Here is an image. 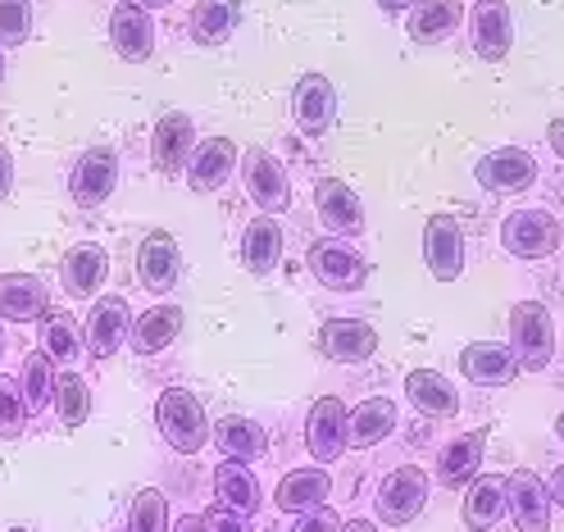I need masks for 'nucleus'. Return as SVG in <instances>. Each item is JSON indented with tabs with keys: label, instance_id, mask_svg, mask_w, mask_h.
<instances>
[{
	"label": "nucleus",
	"instance_id": "obj_1",
	"mask_svg": "<svg viewBox=\"0 0 564 532\" xmlns=\"http://www.w3.org/2000/svg\"><path fill=\"white\" fill-rule=\"evenodd\" d=\"M155 428L164 437L169 450L178 455H200L209 442H215V423H209L205 405L187 387H164L155 401Z\"/></svg>",
	"mask_w": 564,
	"mask_h": 532
},
{
	"label": "nucleus",
	"instance_id": "obj_2",
	"mask_svg": "<svg viewBox=\"0 0 564 532\" xmlns=\"http://www.w3.org/2000/svg\"><path fill=\"white\" fill-rule=\"evenodd\" d=\"M429 491H433L429 469L397 465L373 491V514L382 519V528H410L423 510H429Z\"/></svg>",
	"mask_w": 564,
	"mask_h": 532
},
{
	"label": "nucleus",
	"instance_id": "obj_3",
	"mask_svg": "<svg viewBox=\"0 0 564 532\" xmlns=\"http://www.w3.org/2000/svg\"><path fill=\"white\" fill-rule=\"evenodd\" d=\"M510 350L528 373H542L555 360V318L542 301H519L510 310Z\"/></svg>",
	"mask_w": 564,
	"mask_h": 532
},
{
	"label": "nucleus",
	"instance_id": "obj_4",
	"mask_svg": "<svg viewBox=\"0 0 564 532\" xmlns=\"http://www.w3.org/2000/svg\"><path fill=\"white\" fill-rule=\"evenodd\" d=\"M310 273L328 292H360L369 278V264L346 237H319V241H310Z\"/></svg>",
	"mask_w": 564,
	"mask_h": 532
},
{
	"label": "nucleus",
	"instance_id": "obj_5",
	"mask_svg": "<svg viewBox=\"0 0 564 532\" xmlns=\"http://www.w3.org/2000/svg\"><path fill=\"white\" fill-rule=\"evenodd\" d=\"M560 241H564V232L551 209H514L501 228V246L514 260H546L560 251Z\"/></svg>",
	"mask_w": 564,
	"mask_h": 532
},
{
	"label": "nucleus",
	"instance_id": "obj_6",
	"mask_svg": "<svg viewBox=\"0 0 564 532\" xmlns=\"http://www.w3.org/2000/svg\"><path fill=\"white\" fill-rule=\"evenodd\" d=\"M119 187V155L110 146H91L78 155L74 173H68V196L78 209H100Z\"/></svg>",
	"mask_w": 564,
	"mask_h": 532
},
{
	"label": "nucleus",
	"instance_id": "obj_7",
	"mask_svg": "<svg viewBox=\"0 0 564 532\" xmlns=\"http://www.w3.org/2000/svg\"><path fill=\"white\" fill-rule=\"evenodd\" d=\"M346 405L341 397H319L305 414V450L314 465H337V459L350 450L346 446Z\"/></svg>",
	"mask_w": 564,
	"mask_h": 532
},
{
	"label": "nucleus",
	"instance_id": "obj_8",
	"mask_svg": "<svg viewBox=\"0 0 564 532\" xmlns=\"http://www.w3.org/2000/svg\"><path fill=\"white\" fill-rule=\"evenodd\" d=\"M246 196L256 200V209H264V215H282V209L292 205V177L288 169H282V160H273L264 146L246 151Z\"/></svg>",
	"mask_w": 564,
	"mask_h": 532
},
{
	"label": "nucleus",
	"instance_id": "obj_9",
	"mask_svg": "<svg viewBox=\"0 0 564 532\" xmlns=\"http://www.w3.org/2000/svg\"><path fill=\"white\" fill-rule=\"evenodd\" d=\"M423 264L437 282H455L465 273V228L455 215H433L423 224Z\"/></svg>",
	"mask_w": 564,
	"mask_h": 532
},
{
	"label": "nucleus",
	"instance_id": "obj_10",
	"mask_svg": "<svg viewBox=\"0 0 564 532\" xmlns=\"http://www.w3.org/2000/svg\"><path fill=\"white\" fill-rule=\"evenodd\" d=\"M474 177L487 187V192H497V196H514V192H528L538 183V160L519 151V146H501V151H491L474 164Z\"/></svg>",
	"mask_w": 564,
	"mask_h": 532
},
{
	"label": "nucleus",
	"instance_id": "obj_11",
	"mask_svg": "<svg viewBox=\"0 0 564 532\" xmlns=\"http://www.w3.org/2000/svg\"><path fill=\"white\" fill-rule=\"evenodd\" d=\"M87 350L96 355V360H115V355L123 350V341L132 337V310L123 296H100L91 305V318H87Z\"/></svg>",
	"mask_w": 564,
	"mask_h": 532
},
{
	"label": "nucleus",
	"instance_id": "obj_12",
	"mask_svg": "<svg viewBox=\"0 0 564 532\" xmlns=\"http://www.w3.org/2000/svg\"><path fill=\"white\" fill-rule=\"evenodd\" d=\"M319 350L333 365H365L378 350V328L369 318H328L319 328Z\"/></svg>",
	"mask_w": 564,
	"mask_h": 532
},
{
	"label": "nucleus",
	"instance_id": "obj_13",
	"mask_svg": "<svg viewBox=\"0 0 564 532\" xmlns=\"http://www.w3.org/2000/svg\"><path fill=\"white\" fill-rule=\"evenodd\" d=\"M292 119L305 137H324L337 123V91L324 74H305L292 91Z\"/></svg>",
	"mask_w": 564,
	"mask_h": 532
},
{
	"label": "nucleus",
	"instance_id": "obj_14",
	"mask_svg": "<svg viewBox=\"0 0 564 532\" xmlns=\"http://www.w3.org/2000/svg\"><path fill=\"white\" fill-rule=\"evenodd\" d=\"M510 487V519L519 532H551V491L533 469H514L506 478Z\"/></svg>",
	"mask_w": 564,
	"mask_h": 532
},
{
	"label": "nucleus",
	"instance_id": "obj_15",
	"mask_svg": "<svg viewBox=\"0 0 564 532\" xmlns=\"http://www.w3.org/2000/svg\"><path fill=\"white\" fill-rule=\"evenodd\" d=\"M178 273H183L178 237H173V232H151L147 241H141V251H137V278H141V287H147L151 296H164L173 282H178Z\"/></svg>",
	"mask_w": 564,
	"mask_h": 532
},
{
	"label": "nucleus",
	"instance_id": "obj_16",
	"mask_svg": "<svg viewBox=\"0 0 564 532\" xmlns=\"http://www.w3.org/2000/svg\"><path fill=\"white\" fill-rule=\"evenodd\" d=\"M328 496H333V474L324 465H314V469H288V474H282V482L273 487V506L282 514H305V510L328 506Z\"/></svg>",
	"mask_w": 564,
	"mask_h": 532
},
{
	"label": "nucleus",
	"instance_id": "obj_17",
	"mask_svg": "<svg viewBox=\"0 0 564 532\" xmlns=\"http://www.w3.org/2000/svg\"><path fill=\"white\" fill-rule=\"evenodd\" d=\"M314 209H319L324 228H333L337 237L365 232V205L341 177H319V183H314Z\"/></svg>",
	"mask_w": 564,
	"mask_h": 532
},
{
	"label": "nucleus",
	"instance_id": "obj_18",
	"mask_svg": "<svg viewBox=\"0 0 564 532\" xmlns=\"http://www.w3.org/2000/svg\"><path fill=\"white\" fill-rule=\"evenodd\" d=\"M469 28H474V51H478V59L501 64V59L510 55L514 23H510V6H506V0H478L474 14H469Z\"/></svg>",
	"mask_w": 564,
	"mask_h": 532
},
{
	"label": "nucleus",
	"instance_id": "obj_19",
	"mask_svg": "<svg viewBox=\"0 0 564 532\" xmlns=\"http://www.w3.org/2000/svg\"><path fill=\"white\" fill-rule=\"evenodd\" d=\"M110 42H115V55L128 59V64L151 59V51H155V23H151V14L141 6H132V0H119L115 14H110Z\"/></svg>",
	"mask_w": 564,
	"mask_h": 532
},
{
	"label": "nucleus",
	"instance_id": "obj_20",
	"mask_svg": "<svg viewBox=\"0 0 564 532\" xmlns=\"http://www.w3.org/2000/svg\"><path fill=\"white\" fill-rule=\"evenodd\" d=\"M460 373L474 387H510L519 378V360H514V350L501 346V341H469L460 350Z\"/></svg>",
	"mask_w": 564,
	"mask_h": 532
},
{
	"label": "nucleus",
	"instance_id": "obj_21",
	"mask_svg": "<svg viewBox=\"0 0 564 532\" xmlns=\"http://www.w3.org/2000/svg\"><path fill=\"white\" fill-rule=\"evenodd\" d=\"M465 528L469 532H491L501 519H510V487L501 474H478L465 491Z\"/></svg>",
	"mask_w": 564,
	"mask_h": 532
},
{
	"label": "nucleus",
	"instance_id": "obj_22",
	"mask_svg": "<svg viewBox=\"0 0 564 532\" xmlns=\"http://www.w3.org/2000/svg\"><path fill=\"white\" fill-rule=\"evenodd\" d=\"M397 423H401V414H397L392 397H369V401H360L356 410L346 414V446L350 450H369V446L392 437Z\"/></svg>",
	"mask_w": 564,
	"mask_h": 532
},
{
	"label": "nucleus",
	"instance_id": "obj_23",
	"mask_svg": "<svg viewBox=\"0 0 564 532\" xmlns=\"http://www.w3.org/2000/svg\"><path fill=\"white\" fill-rule=\"evenodd\" d=\"M196 123H192V115H183V110H169L160 123H155V137H151V155H155V169H164V173H178L183 164H192V155H196Z\"/></svg>",
	"mask_w": 564,
	"mask_h": 532
},
{
	"label": "nucleus",
	"instance_id": "obj_24",
	"mask_svg": "<svg viewBox=\"0 0 564 532\" xmlns=\"http://www.w3.org/2000/svg\"><path fill=\"white\" fill-rule=\"evenodd\" d=\"M482 450H487V428H474V433H460L451 437L442 450H437V482L442 487H469L478 474H482Z\"/></svg>",
	"mask_w": 564,
	"mask_h": 532
},
{
	"label": "nucleus",
	"instance_id": "obj_25",
	"mask_svg": "<svg viewBox=\"0 0 564 532\" xmlns=\"http://www.w3.org/2000/svg\"><path fill=\"white\" fill-rule=\"evenodd\" d=\"M215 501L232 514H260L264 510V487L260 478L251 474V465H241V459H219L215 469Z\"/></svg>",
	"mask_w": 564,
	"mask_h": 532
},
{
	"label": "nucleus",
	"instance_id": "obj_26",
	"mask_svg": "<svg viewBox=\"0 0 564 532\" xmlns=\"http://www.w3.org/2000/svg\"><path fill=\"white\" fill-rule=\"evenodd\" d=\"M405 397L423 419H455L460 414V392H455V382L437 369L405 373Z\"/></svg>",
	"mask_w": 564,
	"mask_h": 532
},
{
	"label": "nucleus",
	"instance_id": "obj_27",
	"mask_svg": "<svg viewBox=\"0 0 564 532\" xmlns=\"http://www.w3.org/2000/svg\"><path fill=\"white\" fill-rule=\"evenodd\" d=\"M232 169H237V141L205 137L196 146V155H192V177H187V183H192L196 196H209V192H219L228 183Z\"/></svg>",
	"mask_w": 564,
	"mask_h": 532
},
{
	"label": "nucleus",
	"instance_id": "obj_28",
	"mask_svg": "<svg viewBox=\"0 0 564 532\" xmlns=\"http://www.w3.org/2000/svg\"><path fill=\"white\" fill-rule=\"evenodd\" d=\"M46 305H51V292H46L42 278H32V273L0 278V318L28 324V318H46Z\"/></svg>",
	"mask_w": 564,
	"mask_h": 532
},
{
	"label": "nucleus",
	"instance_id": "obj_29",
	"mask_svg": "<svg viewBox=\"0 0 564 532\" xmlns=\"http://www.w3.org/2000/svg\"><path fill=\"white\" fill-rule=\"evenodd\" d=\"M105 273H110V256H105L96 241L74 246V251L64 256V264H59V282H64V292L74 301H91V292L105 282Z\"/></svg>",
	"mask_w": 564,
	"mask_h": 532
},
{
	"label": "nucleus",
	"instance_id": "obj_30",
	"mask_svg": "<svg viewBox=\"0 0 564 532\" xmlns=\"http://www.w3.org/2000/svg\"><path fill=\"white\" fill-rule=\"evenodd\" d=\"M215 446L224 450V459H241V465H256L269 455V433L264 423L246 419V414H228L215 423Z\"/></svg>",
	"mask_w": 564,
	"mask_h": 532
},
{
	"label": "nucleus",
	"instance_id": "obj_31",
	"mask_svg": "<svg viewBox=\"0 0 564 532\" xmlns=\"http://www.w3.org/2000/svg\"><path fill=\"white\" fill-rule=\"evenodd\" d=\"M460 19H465L460 0H419V6L410 10L405 32H410L414 46H437V42L451 37L455 28H460Z\"/></svg>",
	"mask_w": 564,
	"mask_h": 532
},
{
	"label": "nucleus",
	"instance_id": "obj_32",
	"mask_svg": "<svg viewBox=\"0 0 564 532\" xmlns=\"http://www.w3.org/2000/svg\"><path fill=\"white\" fill-rule=\"evenodd\" d=\"M241 264H246V273H256V278H269L282 264V228H278V219L260 215V219L246 224V232H241Z\"/></svg>",
	"mask_w": 564,
	"mask_h": 532
},
{
	"label": "nucleus",
	"instance_id": "obj_33",
	"mask_svg": "<svg viewBox=\"0 0 564 532\" xmlns=\"http://www.w3.org/2000/svg\"><path fill=\"white\" fill-rule=\"evenodd\" d=\"M183 333V310L178 305H155L132 324V350L137 355H160L178 341Z\"/></svg>",
	"mask_w": 564,
	"mask_h": 532
},
{
	"label": "nucleus",
	"instance_id": "obj_34",
	"mask_svg": "<svg viewBox=\"0 0 564 532\" xmlns=\"http://www.w3.org/2000/svg\"><path fill=\"white\" fill-rule=\"evenodd\" d=\"M241 19V0H196L192 10V37L196 46H224Z\"/></svg>",
	"mask_w": 564,
	"mask_h": 532
},
{
	"label": "nucleus",
	"instance_id": "obj_35",
	"mask_svg": "<svg viewBox=\"0 0 564 532\" xmlns=\"http://www.w3.org/2000/svg\"><path fill=\"white\" fill-rule=\"evenodd\" d=\"M55 360L46 350H28L23 365H19V387H23V401L32 414H42L51 401H55Z\"/></svg>",
	"mask_w": 564,
	"mask_h": 532
},
{
	"label": "nucleus",
	"instance_id": "obj_36",
	"mask_svg": "<svg viewBox=\"0 0 564 532\" xmlns=\"http://www.w3.org/2000/svg\"><path fill=\"white\" fill-rule=\"evenodd\" d=\"M87 337L78 333V318L74 314H46L42 318V350L51 355L55 365H74L83 355Z\"/></svg>",
	"mask_w": 564,
	"mask_h": 532
},
{
	"label": "nucleus",
	"instance_id": "obj_37",
	"mask_svg": "<svg viewBox=\"0 0 564 532\" xmlns=\"http://www.w3.org/2000/svg\"><path fill=\"white\" fill-rule=\"evenodd\" d=\"M55 414H59L64 428H83V423H87V414H91V387H87L83 373L64 369L55 378Z\"/></svg>",
	"mask_w": 564,
	"mask_h": 532
},
{
	"label": "nucleus",
	"instance_id": "obj_38",
	"mask_svg": "<svg viewBox=\"0 0 564 532\" xmlns=\"http://www.w3.org/2000/svg\"><path fill=\"white\" fill-rule=\"evenodd\" d=\"M169 496L160 487H141L128 506V532H169Z\"/></svg>",
	"mask_w": 564,
	"mask_h": 532
},
{
	"label": "nucleus",
	"instance_id": "obj_39",
	"mask_svg": "<svg viewBox=\"0 0 564 532\" xmlns=\"http://www.w3.org/2000/svg\"><path fill=\"white\" fill-rule=\"evenodd\" d=\"M28 401H23V387L19 378H0V437L19 442L28 433Z\"/></svg>",
	"mask_w": 564,
	"mask_h": 532
},
{
	"label": "nucleus",
	"instance_id": "obj_40",
	"mask_svg": "<svg viewBox=\"0 0 564 532\" xmlns=\"http://www.w3.org/2000/svg\"><path fill=\"white\" fill-rule=\"evenodd\" d=\"M32 37V6L28 0H0V46H23Z\"/></svg>",
	"mask_w": 564,
	"mask_h": 532
},
{
	"label": "nucleus",
	"instance_id": "obj_41",
	"mask_svg": "<svg viewBox=\"0 0 564 532\" xmlns=\"http://www.w3.org/2000/svg\"><path fill=\"white\" fill-rule=\"evenodd\" d=\"M292 532H341V514L333 506H319V510H305L296 514Z\"/></svg>",
	"mask_w": 564,
	"mask_h": 532
},
{
	"label": "nucleus",
	"instance_id": "obj_42",
	"mask_svg": "<svg viewBox=\"0 0 564 532\" xmlns=\"http://www.w3.org/2000/svg\"><path fill=\"white\" fill-rule=\"evenodd\" d=\"M205 523H209V532H256L251 519H246V514H232V510H224V506L205 510Z\"/></svg>",
	"mask_w": 564,
	"mask_h": 532
},
{
	"label": "nucleus",
	"instance_id": "obj_43",
	"mask_svg": "<svg viewBox=\"0 0 564 532\" xmlns=\"http://www.w3.org/2000/svg\"><path fill=\"white\" fill-rule=\"evenodd\" d=\"M14 192V155H10V146L0 141V200H6Z\"/></svg>",
	"mask_w": 564,
	"mask_h": 532
},
{
	"label": "nucleus",
	"instance_id": "obj_44",
	"mask_svg": "<svg viewBox=\"0 0 564 532\" xmlns=\"http://www.w3.org/2000/svg\"><path fill=\"white\" fill-rule=\"evenodd\" d=\"M173 532H209L205 514H183V519H173Z\"/></svg>",
	"mask_w": 564,
	"mask_h": 532
},
{
	"label": "nucleus",
	"instance_id": "obj_45",
	"mask_svg": "<svg viewBox=\"0 0 564 532\" xmlns=\"http://www.w3.org/2000/svg\"><path fill=\"white\" fill-rule=\"evenodd\" d=\"M546 491H551V506H560L564 510V465L551 474V482H546Z\"/></svg>",
	"mask_w": 564,
	"mask_h": 532
},
{
	"label": "nucleus",
	"instance_id": "obj_46",
	"mask_svg": "<svg viewBox=\"0 0 564 532\" xmlns=\"http://www.w3.org/2000/svg\"><path fill=\"white\" fill-rule=\"evenodd\" d=\"M546 141H551V151H555V155H560V164H564V119H555V123H551Z\"/></svg>",
	"mask_w": 564,
	"mask_h": 532
},
{
	"label": "nucleus",
	"instance_id": "obj_47",
	"mask_svg": "<svg viewBox=\"0 0 564 532\" xmlns=\"http://www.w3.org/2000/svg\"><path fill=\"white\" fill-rule=\"evenodd\" d=\"M373 6H378V10H387V14H401V10H414L419 0H373Z\"/></svg>",
	"mask_w": 564,
	"mask_h": 532
},
{
	"label": "nucleus",
	"instance_id": "obj_48",
	"mask_svg": "<svg viewBox=\"0 0 564 532\" xmlns=\"http://www.w3.org/2000/svg\"><path fill=\"white\" fill-rule=\"evenodd\" d=\"M341 532H378V523L373 519H346Z\"/></svg>",
	"mask_w": 564,
	"mask_h": 532
},
{
	"label": "nucleus",
	"instance_id": "obj_49",
	"mask_svg": "<svg viewBox=\"0 0 564 532\" xmlns=\"http://www.w3.org/2000/svg\"><path fill=\"white\" fill-rule=\"evenodd\" d=\"M132 6H141V10H164V6H173V0H132Z\"/></svg>",
	"mask_w": 564,
	"mask_h": 532
},
{
	"label": "nucleus",
	"instance_id": "obj_50",
	"mask_svg": "<svg viewBox=\"0 0 564 532\" xmlns=\"http://www.w3.org/2000/svg\"><path fill=\"white\" fill-rule=\"evenodd\" d=\"M555 437H560V442H564V414H560V419H555Z\"/></svg>",
	"mask_w": 564,
	"mask_h": 532
},
{
	"label": "nucleus",
	"instance_id": "obj_51",
	"mask_svg": "<svg viewBox=\"0 0 564 532\" xmlns=\"http://www.w3.org/2000/svg\"><path fill=\"white\" fill-rule=\"evenodd\" d=\"M0 360H6V328H0Z\"/></svg>",
	"mask_w": 564,
	"mask_h": 532
},
{
	"label": "nucleus",
	"instance_id": "obj_52",
	"mask_svg": "<svg viewBox=\"0 0 564 532\" xmlns=\"http://www.w3.org/2000/svg\"><path fill=\"white\" fill-rule=\"evenodd\" d=\"M0 83H6V59H0Z\"/></svg>",
	"mask_w": 564,
	"mask_h": 532
},
{
	"label": "nucleus",
	"instance_id": "obj_53",
	"mask_svg": "<svg viewBox=\"0 0 564 532\" xmlns=\"http://www.w3.org/2000/svg\"><path fill=\"white\" fill-rule=\"evenodd\" d=\"M10 532H28V528H10Z\"/></svg>",
	"mask_w": 564,
	"mask_h": 532
}]
</instances>
